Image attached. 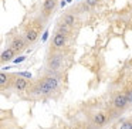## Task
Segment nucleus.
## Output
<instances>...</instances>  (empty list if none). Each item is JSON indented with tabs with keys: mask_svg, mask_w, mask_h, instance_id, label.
I'll list each match as a JSON object with an SVG mask.
<instances>
[{
	"mask_svg": "<svg viewBox=\"0 0 132 129\" xmlns=\"http://www.w3.org/2000/svg\"><path fill=\"white\" fill-rule=\"evenodd\" d=\"M64 65V55L61 53H54L47 60V71H55L60 72Z\"/></svg>",
	"mask_w": 132,
	"mask_h": 129,
	"instance_id": "1",
	"label": "nucleus"
},
{
	"mask_svg": "<svg viewBox=\"0 0 132 129\" xmlns=\"http://www.w3.org/2000/svg\"><path fill=\"white\" fill-rule=\"evenodd\" d=\"M26 47H27V43L23 38V36H16V37H13L12 41H10V48H12L16 54L23 53L24 50H26Z\"/></svg>",
	"mask_w": 132,
	"mask_h": 129,
	"instance_id": "2",
	"label": "nucleus"
},
{
	"mask_svg": "<svg viewBox=\"0 0 132 129\" xmlns=\"http://www.w3.org/2000/svg\"><path fill=\"white\" fill-rule=\"evenodd\" d=\"M112 105H114V108L118 109V111H123V109L129 105L126 94H117L114 98V101H112Z\"/></svg>",
	"mask_w": 132,
	"mask_h": 129,
	"instance_id": "3",
	"label": "nucleus"
},
{
	"mask_svg": "<svg viewBox=\"0 0 132 129\" xmlns=\"http://www.w3.org/2000/svg\"><path fill=\"white\" fill-rule=\"evenodd\" d=\"M57 7V0H44L43 2V7H41V14L44 19L50 17L53 14V12Z\"/></svg>",
	"mask_w": 132,
	"mask_h": 129,
	"instance_id": "4",
	"label": "nucleus"
},
{
	"mask_svg": "<svg viewBox=\"0 0 132 129\" xmlns=\"http://www.w3.org/2000/svg\"><path fill=\"white\" fill-rule=\"evenodd\" d=\"M29 87H30L29 80H26V78H23V77H19V75H14V80H13V88H14L17 92L27 91Z\"/></svg>",
	"mask_w": 132,
	"mask_h": 129,
	"instance_id": "5",
	"label": "nucleus"
},
{
	"mask_svg": "<svg viewBox=\"0 0 132 129\" xmlns=\"http://www.w3.org/2000/svg\"><path fill=\"white\" fill-rule=\"evenodd\" d=\"M38 34H40V29H34V27H29L26 29L23 34V38L26 40L27 44H33L36 40L38 38Z\"/></svg>",
	"mask_w": 132,
	"mask_h": 129,
	"instance_id": "6",
	"label": "nucleus"
},
{
	"mask_svg": "<svg viewBox=\"0 0 132 129\" xmlns=\"http://www.w3.org/2000/svg\"><path fill=\"white\" fill-rule=\"evenodd\" d=\"M65 44H67V36L57 31L55 36L53 37V48L54 50H61V48H64Z\"/></svg>",
	"mask_w": 132,
	"mask_h": 129,
	"instance_id": "7",
	"label": "nucleus"
},
{
	"mask_svg": "<svg viewBox=\"0 0 132 129\" xmlns=\"http://www.w3.org/2000/svg\"><path fill=\"white\" fill-rule=\"evenodd\" d=\"M105 123H106V115L104 114V112L98 111L92 115V125H94L95 128H102Z\"/></svg>",
	"mask_w": 132,
	"mask_h": 129,
	"instance_id": "8",
	"label": "nucleus"
},
{
	"mask_svg": "<svg viewBox=\"0 0 132 129\" xmlns=\"http://www.w3.org/2000/svg\"><path fill=\"white\" fill-rule=\"evenodd\" d=\"M13 78H14V75H10V74H6V72L0 71V88H7Z\"/></svg>",
	"mask_w": 132,
	"mask_h": 129,
	"instance_id": "9",
	"label": "nucleus"
},
{
	"mask_svg": "<svg viewBox=\"0 0 132 129\" xmlns=\"http://www.w3.org/2000/svg\"><path fill=\"white\" fill-rule=\"evenodd\" d=\"M14 55H16V53L9 47V48H6L2 54H0V63H9V61H13Z\"/></svg>",
	"mask_w": 132,
	"mask_h": 129,
	"instance_id": "10",
	"label": "nucleus"
},
{
	"mask_svg": "<svg viewBox=\"0 0 132 129\" xmlns=\"http://www.w3.org/2000/svg\"><path fill=\"white\" fill-rule=\"evenodd\" d=\"M61 21L65 23L67 26H70V27H74L75 24H77V17H75L74 13H65V14L63 16V19H61Z\"/></svg>",
	"mask_w": 132,
	"mask_h": 129,
	"instance_id": "11",
	"label": "nucleus"
},
{
	"mask_svg": "<svg viewBox=\"0 0 132 129\" xmlns=\"http://www.w3.org/2000/svg\"><path fill=\"white\" fill-rule=\"evenodd\" d=\"M57 31L58 33H63V34H65V36H70L72 33V27L67 26L65 23H63V21H61V23L57 26Z\"/></svg>",
	"mask_w": 132,
	"mask_h": 129,
	"instance_id": "12",
	"label": "nucleus"
},
{
	"mask_svg": "<svg viewBox=\"0 0 132 129\" xmlns=\"http://www.w3.org/2000/svg\"><path fill=\"white\" fill-rule=\"evenodd\" d=\"M119 129H132V119L122 122V123H121V126H119Z\"/></svg>",
	"mask_w": 132,
	"mask_h": 129,
	"instance_id": "13",
	"label": "nucleus"
},
{
	"mask_svg": "<svg viewBox=\"0 0 132 129\" xmlns=\"http://www.w3.org/2000/svg\"><path fill=\"white\" fill-rule=\"evenodd\" d=\"M78 10H80L81 13H84V12H89V6H88V4L85 3V2H84V3L81 4L80 7H78Z\"/></svg>",
	"mask_w": 132,
	"mask_h": 129,
	"instance_id": "14",
	"label": "nucleus"
},
{
	"mask_svg": "<svg viewBox=\"0 0 132 129\" xmlns=\"http://www.w3.org/2000/svg\"><path fill=\"white\" fill-rule=\"evenodd\" d=\"M98 2H100V0H85V3L89 6V9H91V7H95V6H97Z\"/></svg>",
	"mask_w": 132,
	"mask_h": 129,
	"instance_id": "15",
	"label": "nucleus"
},
{
	"mask_svg": "<svg viewBox=\"0 0 132 129\" xmlns=\"http://www.w3.org/2000/svg\"><path fill=\"white\" fill-rule=\"evenodd\" d=\"M16 75H19V77H23V78H27V80H31V77H33L30 72H19V74H16Z\"/></svg>",
	"mask_w": 132,
	"mask_h": 129,
	"instance_id": "16",
	"label": "nucleus"
},
{
	"mask_svg": "<svg viewBox=\"0 0 132 129\" xmlns=\"http://www.w3.org/2000/svg\"><path fill=\"white\" fill-rule=\"evenodd\" d=\"M24 60H26V57H24V55H20V57H17V58H13V63L19 64V63H23Z\"/></svg>",
	"mask_w": 132,
	"mask_h": 129,
	"instance_id": "17",
	"label": "nucleus"
},
{
	"mask_svg": "<svg viewBox=\"0 0 132 129\" xmlns=\"http://www.w3.org/2000/svg\"><path fill=\"white\" fill-rule=\"evenodd\" d=\"M47 37H48V31H46V33H44V34H43V38H41V40H43V41H46V40H47Z\"/></svg>",
	"mask_w": 132,
	"mask_h": 129,
	"instance_id": "18",
	"label": "nucleus"
},
{
	"mask_svg": "<svg viewBox=\"0 0 132 129\" xmlns=\"http://www.w3.org/2000/svg\"><path fill=\"white\" fill-rule=\"evenodd\" d=\"M70 2H72V0H67V3H70Z\"/></svg>",
	"mask_w": 132,
	"mask_h": 129,
	"instance_id": "19",
	"label": "nucleus"
}]
</instances>
